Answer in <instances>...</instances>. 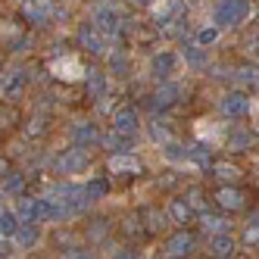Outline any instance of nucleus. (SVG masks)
<instances>
[{
  "label": "nucleus",
  "mask_w": 259,
  "mask_h": 259,
  "mask_svg": "<svg viewBox=\"0 0 259 259\" xmlns=\"http://www.w3.org/2000/svg\"><path fill=\"white\" fill-rule=\"evenodd\" d=\"M256 135H259V125H256Z\"/></svg>",
  "instance_id": "42"
},
{
  "label": "nucleus",
  "mask_w": 259,
  "mask_h": 259,
  "mask_svg": "<svg viewBox=\"0 0 259 259\" xmlns=\"http://www.w3.org/2000/svg\"><path fill=\"white\" fill-rule=\"evenodd\" d=\"M153 69H156V72H162V75H165V72H169V69H172V57H156V63H153Z\"/></svg>",
  "instance_id": "32"
},
{
  "label": "nucleus",
  "mask_w": 259,
  "mask_h": 259,
  "mask_svg": "<svg viewBox=\"0 0 259 259\" xmlns=\"http://www.w3.org/2000/svg\"><path fill=\"white\" fill-rule=\"evenodd\" d=\"M234 253V240L228 237V234H215L212 240H209V256L212 259H228Z\"/></svg>",
  "instance_id": "12"
},
{
  "label": "nucleus",
  "mask_w": 259,
  "mask_h": 259,
  "mask_svg": "<svg viewBox=\"0 0 259 259\" xmlns=\"http://www.w3.org/2000/svg\"><path fill=\"white\" fill-rule=\"evenodd\" d=\"M16 231H19V215L0 209V234H4V237H13Z\"/></svg>",
  "instance_id": "17"
},
{
  "label": "nucleus",
  "mask_w": 259,
  "mask_h": 259,
  "mask_svg": "<svg viewBox=\"0 0 259 259\" xmlns=\"http://www.w3.org/2000/svg\"><path fill=\"white\" fill-rule=\"evenodd\" d=\"M169 215H172L175 225H191L194 209L188 206V200H184V197H178V200H172V203H169Z\"/></svg>",
  "instance_id": "11"
},
{
  "label": "nucleus",
  "mask_w": 259,
  "mask_h": 259,
  "mask_svg": "<svg viewBox=\"0 0 259 259\" xmlns=\"http://www.w3.org/2000/svg\"><path fill=\"white\" fill-rule=\"evenodd\" d=\"M113 132L128 135V138L138 132V113H135L132 106H119L116 113H113Z\"/></svg>",
  "instance_id": "8"
},
{
  "label": "nucleus",
  "mask_w": 259,
  "mask_h": 259,
  "mask_svg": "<svg viewBox=\"0 0 259 259\" xmlns=\"http://www.w3.org/2000/svg\"><path fill=\"white\" fill-rule=\"evenodd\" d=\"M106 169L113 172V175H122V178H138V175H144V165L132 156V153H113L109 156V162H106Z\"/></svg>",
  "instance_id": "3"
},
{
  "label": "nucleus",
  "mask_w": 259,
  "mask_h": 259,
  "mask_svg": "<svg viewBox=\"0 0 259 259\" xmlns=\"http://www.w3.org/2000/svg\"><path fill=\"white\" fill-rule=\"evenodd\" d=\"M184 200H188V206H191L194 212H203V209H206V200H203V191H200V188H191L188 194H184Z\"/></svg>",
  "instance_id": "22"
},
{
  "label": "nucleus",
  "mask_w": 259,
  "mask_h": 259,
  "mask_svg": "<svg viewBox=\"0 0 259 259\" xmlns=\"http://www.w3.org/2000/svg\"><path fill=\"white\" fill-rule=\"evenodd\" d=\"M141 222H144V228H147V237H150V234H156L162 228V212L156 206H144L141 209Z\"/></svg>",
  "instance_id": "14"
},
{
  "label": "nucleus",
  "mask_w": 259,
  "mask_h": 259,
  "mask_svg": "<svg viewBox=\"0 0 259 259\" xmlns=\"http://www.w3.org/2000/svg\"><path fill=\"white\" fill-rule=\"evenodd\" d=\"M13 247H10V240H0V259H10Z\"/></svg>",
  "instance_id": "36"
},
{
  "label": "nucleus",
  "mask_w": 259,
  "mask_h": 259,
  "mask_svg": "<svg viewBox=\"0 0 259 259\" xmlns=\"http://www.w3.org/2000/svg\"><path fill=\"white\" fill-rule=\"evenodd\" d=\"M19 125H22V113H19L13 103H4V100H0V141L10 138Z\"/></svg>",
  "instance_id": "7"
},
{
  "label": "nucleus",
  "mask_w": 259,
  "mask_h": 259,
  "mask_svg": "<svg viewBox=\"0 0 259 259\" xmlns=\"http://www.w3.org/2000/svg\"><path fill=\"white\" fill-rule=\"evenodd\" d=\"M72 135H75L78 144H81V141H84V144H94V141H97V128H94V125H78Z\"/></svg>",
  "instance_id": "25"
},
{
  "label": "nucleus",
  "mask_w": 259,
  "mask_h": 259,
  "mask_svg": "<svg viewBox=\"0 0 259 259\" xmlns=\"http://www.w3.org/2000/svg\"><path fill=\"white\" fill-rule=\"evenodd\" d=\"M244 50L250 60H259V34H250V38L244 41Z\"/></svg>",
  "instance_id": "29"
},
{
  "label": "nucleus",
  "mask_w": 259,
  "mask_h": 259,
  "mask_svg": "<svg viewBox=\"0 0 259 259\" xmlns=\"http://www.w3.org/2000/svg\"><path fill=\"white\" fill-rule=\"evenodd\" d=\"M250 16V0H219L215 19L222 25H240Z\"/></svg>",
  "instance_id": "2"
},
{
  "label": "nucleus",
  "mask_w": 259,
  "mask_h": 259,
  "mask_svg": "<svg viewBox=\"0 0 259 259\" xmlns=\"http://www.w3.org/2000/svg\"><path fill=\"white\" fill-rule=\"evenodd\" d=\"M19 215H22L25 222L50 219V203H47V200H38V197H22V200H19Z\"/></svg>",
  "instance_id": "6"
},
{
  "label": "nucleus",
  "mask_w": 259,
  "mask_h": 259,
  "mask_svg": "<svg viewBox=\"0 0 259 259\" xmlns=\"http://www.w3.org/2000/svg\"><path fill=\"white\" fill-rule=\"evenodd\" d=\"M188 57H191L194 66H203V53H200V47H188Z\"/></svg>",
  "instance_id": "34"
},
{
  "label": "nucleus",
  "mask_w": 259,
  "mask_h": 259,
  "mask_svg": "<svg viewBox=\"0 0 259 259\" xmlns=\"http://www.w3.org/2000/svg\"><path fill=\"white\" fill-rule=\"evenodd\" d=\"M106 234H109V225H106V219H94V222L88 225V237H91V240H103Z\"/></svg>",
  "instance_id": "23"
},
{
  "label": "nucleus",
  "mask_w": 259,
  "mask_h": 259,
  "mask_svg": "<svg viewBox=\"0 0 259 259\" xmlns=\"http://www.w3.org/2000/svg\"><path fill=\"white\" fill-rule=\"evenodd\" d=\"M219 38V28H203L200 31V44H212Z\"/></svg>",
  "instance_id": "33"
},
{
  "label": "nucleus",
  "mask_w": 259,
  "mask_h": 259,
  "mask_svg": "<svg viewBox=\"0 0 259 259\" xmlns=\"http://www.w3.org/2000/svg\"><path fill=\"white\" fill-rule=\"evenodd\" d=\"M81 44H84L91 53H100V41H97L94 31H81Z\"/></svg>",
  "instance_id": "30"
},
{
  "label": "nucleus",
  "mask_w": 259,
  "mask_h": 259,
  "mask_svg": "<svg viewBox=\"0 0 259 259\" xmlns=\"http://www.w3.org/2000/svg\"><path fill=\"white\" fill-rule=\"evenodd\" d=\"M165 153H169L172 159H178V156H188V150H181V147H175V144H169V147H165Z\"/></svg>",
  "instance_id": "35"
},
{
  "label": "nucleus",
  "mask_w": 259,
  "mask_h": 259,
  "mask_svg": "<svg viewBox=\"0 0 259 259\" xmlns=\"http://www.w3.org/2000/svg\"><path fill=\"white\" fill-rule=\"evenodd\" d=\"M194 244H197V237H194V231H188V228H181V231H175L169 240H165V256H172V259H181V256H188L191 250H194Z\"/></svg>",
  "instance_id": "4"
},
{
  "label": "nucleus",
  "mask_w": 259,
  "mask_h": 259,
  "mask_svg": "<svg viewBox=\"0 0 259 259\" xmlns=\"http://www.w3.org/2000/svg\"><path fill=\"white\" fill-rule=\"evenodd\" d=\"M234 75H237V81H240V84H259V69H256L253 63L237 66V69H234Z\"/></svg>",
  "instance_id": "16"
},
{
  "label": "nucleus",
  "mask_w": 259,
  "mask_h": 259,
  "mask_svg": "<svg viewBox=\"0 0 259 259\" xmlns=\"http://www.w3.org/2000/svg\"><path fill=\"white\" fill-rule=\"evenodd\" d=\"M60 259H94V256H91L88 250H78V247H69V250H66V253H63Z\"/></svg>",
  "instance_id": "31"
},
{
  "label": "nucleus",
  "mask_w": 259,
  "mask_h": 259,
  "mask_svg": "<svg viewBox=\"0 0 259 259\" xmlns=\"http://www.w3.org/2000/svg\"><path fill=\"white\" fill-rule=\"evenodd\" d=\"M84 191H88V200H100V197L109 191V181H106V178H94V181H88Z\"/></svg>",
  "instance_id": "19"
},
{
  "label": "nucleus",
  "mask_w": 259,
  "mask_h": 259,
  "mask_svg": "<svg viewBox=\"0 0 259 259\" xmlns=\"http://www.w3.org/2000/svg\"><path fill=\"white\" fill-rule=\"evenodd\" d=\"M209 172H212V178H219L222 184H240V178H244V169H240L237 162H231V159H212Z\"/></svg>",
  "instance_id": "5"
},
{
  "label": "nucleus",
  "mask_w": 259,
  "mask_h": 259,
  "mask_svg": "<svg viewBox=\"0 0 259 259\" xmlns=\"http://www.w3.org/2000/svg\"><path fill=\"white\" fill-rule=\"evenodd\" d=\"M228 259H247V256H244V253H237V250H234V253H231Z\"/></svg>",
  "instance_id": "39"
},
{
  "label": "nucleus",
  "mask_w": 259,
  "mask_h": 259,
  "mask_svg": "<svg viewBox=\"0 0 259 259\" xmlns=\"http://www.w3.org/2000/svg\"><path fill=\"white\" fill-rule=\"evenodd\" d=\"M25 132H28L31 138L47 135V119H44V116H34V119H31V125H25Z\"/></svg>",
  "instance_id": "26"
},
{
  "label": "nucleus",
  "mask_w": 259,
  "mask_h": 259,
  "mask_svg": "<svg viewBox=\"0 0 259 259\" xmlns=\"http://www.w3.org/2000/svg\"><path fill=\"white\" fill-rule=\"evenodd\" d=\"M188 156H194L203 169H209V165H212V153H209L206 144H194V150H188Z\"/></svg>",
  "instance_id": "18"
},
{
  "label": "nucleus",
  "mask_w": 259,
  "mask_h": 259,
  "mask_svg": "<svg viewBox=\"0 0 259 259\" xmlns=\"http://www.w3.org/2000/svg\"><path fill=\"white\" fill-rule=\"evenodd\" d=\"M256 141L253 132H244V128H231V135H228V147L231 150H250Z\"/></svg>",
  "instance_id": "13"
},
{
  "label": "nucleus",
  "mask_w": 259,
  "mask_h": 259,
  "mask_svg": "<svg viewBox=\"0 0 259 259\" xmlns=\"http://www.w3.org/2000/svg\"><path fill=\"white\" fill-rule=\"evenodd\" d=\"M244 244L247 247H259V222H250L244 228Z\"/></svg>",
  "instance_id": "27"
},
{
  "label": "nucleus",
  "mask_w": 259,
  "mask_h": 259,
  "mask_svg": "<svg viewBox=\"0 0 259 259\" xmlns=\"http://www.w3.org/2000/svg\"><path fill=\"white\" fill-rule=\"evenodd\" d=\"M63 172H81L84 165H88V153L81 150V147H72V150H66V156L57 162Z\"/></svg>",
  "instance_id": "10"
},
{
  "label": "nucleus",
  "mask_w": 259,
  "mask_h": 259,
  "mask_svg": "<svg viewBox=\"0 0 259 259\" xmlns=\"http://www.w3.org/2000/svg\"><path fill=\"white\" fill-rule=\"evenodd\" d=\"M135 4H150V0H135Z\"/></svg>",
  "instance_id": "40"
},
{
  "label": "nucleus",
  "mask_w": 259,
  "mask_h": 259,
  "mask_svg": "<svg viewBox=\"0 0 259 259\" xmlns=\"http://www.w3.org/2000/svg\"><path fill=\"white\" fill-rule=\"evenodd\" d=\"M256 88H259V84H256Z\"/></svg>",
  "instance_id": "43"
},
{
  "label": "nucleus",
  "mask_w": 259,
  "mask_h": 259,
  "mask_svg": "<svg viewBox=\"0 0 259 259\" xmlns=\"http://www.w3.org/2000/svg\"><path fill=\"white\" fill-rule=\"evenodd\" d=\"M113 153H125V147H128V135H119V132H113V135H106V141H103Z\"/></svg>",
  "instance_id": "24"
},
{
  "label": "nucleus",
  "mask_w": 259,
  "mask_h": 259,
  "mask_svg": "<svg viewBox=\"0 0 259 259\" xmlns=\"http://www.w3.org/2000/svg\"><path fill=\"white\" fill-rule=\"evenodd\" d=\"M4 188H7V194H22V188H25V181H22V175H7V181H4Z\"/></svg>",
  "instance_id": "28"
},
{
  "label": "nucleus",
  "mask_w": 259,
  "mask_h": 259,
  "mask_svg": "<svg viewBox=\"0 0 259 259\" xmlns=\"http://www.w3.org/2000/svg\"><path fill=\"white\" fill-rule=\"evenodd\" d=\"M256 16H259V13H256Z\"/></svg>",
  "instance_id": "44"
},
{
  "label": "nucleus",
  "mask_w": 259,
  "mask_h": 259,
  "mask_svg": "<svg viewBox=\"0 0 259 259\" xmlns=\"http://www.w3.org/2000/svg\"><path fill=\"white\" fill-rule=\"evenodd\" d=\"M175 97H178V88H172V84H162L156 94H153V106L156 109H169L172 103H175Z\"/></svg>",
  "instance_id": "15"
},
{
  "label": "nucleus",
  "mask_w": 259,
  "mask_h": 259,
  "mask_svg": "<svg viewBox=\"0 0 259 259\" xmlns=\"http://www.w3.org/2000/svg\"><path fill=\"white\" fill-rule=\"evenodd\" d=\"M247 109H250V103L240 91H231V94L222 97V113L225 116H247Z\"/></svg>",
  "instance_id": "9"
},
{
  "label": "nucleus",
  "mask_w": 259,
  "mask_h": 259,
  "mask_svg": "<svg viewBox=\"0 0 259 259\" xmlns=\"http://www.w3.org/2000/svg\"><path fill=\"white\" fill-rule=\"evenodd\" d=\"M7 172H10V162H7V159H4V156H0V178H4V175H7Z\"/></svg>",
  "instance_id": "37"
},
{
  "label": "nucleus",
  "mask_w": 259,
  "mask_h": 259,
  "mask_svg": "<svg viewBox=\"0 0 259 259\" xmlns=\"http://www.w3.org/2000/svg\"><path fill=\"white\" fill-rule=\"evenodd\" d=\"M119 259H138L135 253H119Z\"/></svg>",
  "instance_id": "38"
},
{
  "label": "nucleus",
  "mask_w": 259,
  "mask_h": 259,
  "mask_svg": "<svg viewBox=\"0 0 259 259\" xmlns=\"http://www.w3.org/2000/svg\"><path fill=\"white\" fill-rule=\"evenodd\" d=\"M253 222H259V212H256V215H253Z\"/></svg>",
  "instance_id": "41"
},
{
  "label": "nucleus",
  "mask_w": 259,
  "mask_h": 259,
  "mask_svg": "<svg viewBox=\"0 0 259 259\" xmlns=\"http://www.w3.org/2000/svg\"><path fill=\"white\" fill-rule=\"evenodd\" d=\"M16 234H19V240H22L25 247H31L34 240H38V222H28V225H19V231H16Z\"/></svg>",
  "instance_id": "20"
},
{
  "label": "nucleus",
  "mask_w": 259,
  "mask_h": 259,
  "mask_svg": "<svg viewBox=\"0 0 259 259\" xmlns=\"http://www.w3.org/2000/svg\"><path fill=\"white\" fill-rule=\"evenodd\" d=\"M203 225H206V231H215V234H225L228 231V222L219 219V215H209V212H203Z\"/></svg>",
  "instance_id": "21"
},
{
  "label": "nucleus",
  "mask_w": 259,
  "mask_h": 259,
  "mask_svg": "<svg viewBox=\"0 0 259 259\" xmlns=\"http://www.w3.org/2000/svg\"><path fill=\"white\" fill-rule=\"evenodd\" d=\"M212 200L222 212H247L253 206V191L240 184H219L212 191Z\"/></svg>",
  "instance_id": "1"
}]
</instances>
